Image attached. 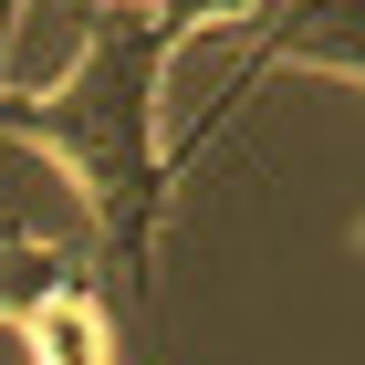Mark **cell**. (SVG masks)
<instances>
[{"label":"cell","instance_id":"obj_2","mask_svg":"<svg viewBox=\"0 0 365 365\" xmlns=\"http://www.w3.org/2000/svg\"><path fill=\"white\" fill-rule=\"evenodd\" d=\"M272 63H334V73H355V84H365V0H251V53H240V73L220 84L198 146L220 136V115L251 105V84L272 73Z\"/></svg>","mask_w":365,"mask_h":365},{"label":"cell","instance_id":"obj_3","mask_svg":"<svg viewBox=\"0 0 365 365\" xmlns=\"http://www.w3.org/2000/svg\"><path fill=\"white\" fill-rule=\"evenodd\" d=\"M73 292H94L84 251H63V240H0V324L11 334H31L53 303H73Z\"/></svg>","mask_w":365,"mask_h":365},{"label":"cell","instance_id":"obj_1","mask_svg":"<svg viewBox=\"0 0 365 365\" xmlns=\"http://www.w3.org/2000/svg\"><path fill=\"white\" fill-rule=\"evenodd\" d=\"M11 11L0 0V53H11ZM188 31L157 11V0H105L84 31V63L42 94H0V136L42 146L73 168L94 230H105V272L136 282V313H146V282H157V230H168V198H178V168L157 146V84H168V53Z\"/></svg>","mask_w":365,"mask_h":365}]
</instances>
